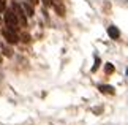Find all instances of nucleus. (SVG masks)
Returning a JSON list of instances; mask_svg holds the SVG:
<instances>
[{"mask_svg":"<svg viewBox=\"0 0 128 125\" xmlns=\"http://www.w3.org/2000/svg\"><path fill=\"white\" fill-rule=\"evenodd\" d=\"M41 2H43V5H44V7H51V5H52V0H41Z\"/></svg>","mask_w":128,"mask_h":125,"instance_id":"nucleus-12","label":"nucleus"},{"mask_svg":"<svg viewBox=\"0 0 128 125\" xmlns=\"http://www.w3.org/2000/svg\"><path fill=\"white\" fill-rule=\"evenodd\" d=\"M5 10H6V3H5V0H0V13H3Z\"/></svg>","mask_w":128,"mask_h":125,"instance_id":"nucleus-11","label":"nucleus"},{"mask_svg":"<svg viewBox=\"0 0 128 125\" xmlns=\"http://www.w3.org/2000/svg\"><path fill=\"white\" fill-rule=\"evenodd\" d=\"M27 2H28V3H33V5H35V3H38V0H27Z\"/></svg>","mask_w":128,"mask_h":125,"instance_id":"nucleus-13","label":"nucleus"},{"mask_svg":"<svg viewBox=\"0 0 128 125\" xmlns=\"http://www.w3.org/2000/svg\"><path fill=\"white\" fill-rule=\"evenodd\" d=\"M3 13H5V22H6V27L11 29V30H14V32H18L19 22L16 19V14L13 13V10H5Z\"/></svg>","mask_w":128,"mask_h":125,"instance_id":"nucleus-1","label":"nucleus"},{"mask_svg":"<svg viewBox=\"0 0 128 125\" xmlns=\"http://www.w3.org/2000/svg\"><path fill=\"white\" fill-rule=\"evenodd\" d=\"M0 49H2V52H3L6 57H11V56H13V51H11L10 48H6L5 44H0Z\"/></svg>","mask_w":128,"mask_h":125,"instance_id":"nucleus-8","label":"nucleus"},{"mask_svg":"<svg viewBox=\"0 0 128 125\" xmlns=\"http://www.w3.org/2000/svg\"><path fill=\"white\" fill-rule=\"evenodd\" d=\"M2 33H3V37H5V40L10 43V44H16L18 41H19V37H18V33L14 32V30H11V29H3L2 30Z\"/></svg>","mask_w":128,"mask_h":125,"instance_id":"nucleus-3","label":"nucleus"},{"mask_svg":"<svg viewBox=\"0 0 128 125\" xmlns=\"http://www.w3.org/2000/svg\"><path fill=\"white\" fill-rule=\"evenodd\" d=\"M98 67H100V59H98V57H95V65L92 67V71H96V70H98Z\"/></svg>","mask_w":128,"mask_h":125,"instance_id":"nucleus-9","label":"nucleus"},{"mask_svg":"<svg viewBox=\"0 0 128 125\" xmlns=\"http://www.w3.org/2000/svg\"><path fill=\"white\" fill-rule=\"evenodd\" d=\"M98 89H100V90H101L103 93H109V95H114V87H112V86H104V84H101V86L98 87Z\"/></svg>","mask_w":128,"mask_h":125,"instance_id":"nucleus-7","label":"nucleus"},{"mask_svg":"<svg viewBox=\"0 0 128 125\" xmlns=\"http://www.w3.org/2000/svg\"><path fill=\"white\" fill-rule=\"evenodd\" d=\"M108 35L112 38V40H119V37H120V30L117 27H114V26H109L108 27Z\"/></svg>","mask_w":128,"mask_h":125,"instance_id":"nucleus-4","label":"nucleus"},{"mask_svg":"<svg viewBox=\"0 0 128 125\" xmlns=\"http://www.w3.org/2000/svg\"><path fill=\"white\" fill-rule=\"evenodd\" d=\"M21 7L24 10V13H26V16H33V7H32V5H28V2H24Z\"/></svg>","mask_w":128,"mask_h":125,"instance_id":"nucleus-6","label":"nucleus"},{"mask_svg":"<svg viewBox=\"0 0 128 125\" xmlns=\"http://www.w3.org/2000/svg\"><path fill=\"white\" fill-rule=\"evenodd\" d=\"M13 13L16 14L18 22L22 24V27H26V26H27V16H26V13H24L22 7H21L18 2H14V5H13Z\"/></svg>","mask_w":128,"mask_h":125,"instance_id":"nucleus-2","label":"nucleus"},{"mask_svg":"<svg viewBox=\"0 0 128 125\" xmlns=\"http://www.w3.org/2000/svg\"><path fill=\"white\" fill-rule=\"evenodd\" d=\"M0 27H2V21H0Z\"/></svg>","mask_w":128,"mask_h":125,"instance_id":"nucleus-14","label":"nucleus"},{"mask_svg":"<svg viewBox=\"0 0 128 125\" xmlns=\"http://www.w3.org/2000/svg\"><path fill=\"white\" fill-rule=\"evenodd\" d=\"M51 7L56 8V11L58 13V16H65V7H63V5H62L60 2H52Z\"/></svg>","mask_w":128,"mask_h":125,"instance_id":"nucleus-5","label":"nucleus"},{"mask_svg":"<svg viewBox=\"0 0 128 125\" xmlns=\"http://www.w3.org/2000/svg\"><path fill=\"white\" fill-rule=\"evenodd\" d=\"M114 71V65L112 63H106V73H112Z\"/></svg>","mask_w":128,"mask_h":125,"instance_id":"nucleus-10","label":"nucleus"}]
</instances>
